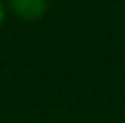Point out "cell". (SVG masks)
<instances>
[{
	"instance_id": "1",
	"label": "cell",
	"mask_w": 125,
	"mask_h": 123,
	"mask_svg": "<svg viewBox=\"0 0 125 123\" xmlns=\"http://www.w3.org/2000/svg\"><path fill=\"white\" fill-rule=\"evenodd\" d=\"M8 6L23 20H37L47 10V0H8Z\"/></svg>"
},
{
	"instance_id": "2",
	"label": "cell",
	"mask_w": 125,
	"mask_h": 123,
	"mask_svg": "<svg viewBox=\"0 0 125 123\" xmlns=\"http://www.w3.org/2000/svg\"><path fill=\"white\" fill-rule=\"evenodd\" d=\"M2 23H4V2L0 0V27H2Z\"/></svg>"
}]
</instances>
